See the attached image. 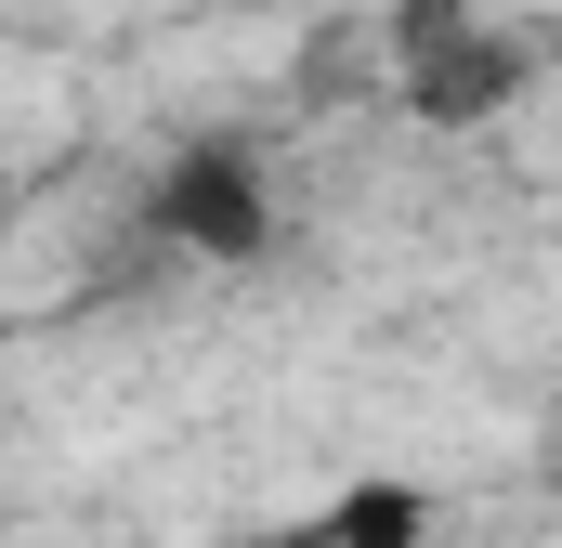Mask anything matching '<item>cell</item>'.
Listing matches in <instances>:
<instances>
[{
  "label": "cell",
  "mask_w": 562,
  "mask_h": 548,
  "mask_svg": "<svg viewBox=\"0 0 562 548\" xmlns=\"http://www.w3.org/2000/svg\"><path fill=\"white\" fill-rule=\"evenodd\" d=\"M144 236L183 249V262H210V274H262L276 262V183H262V157L223 144V132L183 144L157 170V196H144Z\"/></svg>",
  "instance_id": "1"
},
{
  "label": "cell",
  "mask_w": 562,
  "mask_h": 548,
  "mask_svg": "<svg viewBox=\"0 0 562 548\" xmlns=\"http://www.w3.org/2000/svg\"><path fill=\"white\" fill-rule=\"evenodd\" d=\"M393 92H406L419 132H484V118H510V105L537 92V66H524V39H497V26H458V39H431V53H393Z\"/></svg>",
  "instance_id": "2"
},
{
  "label": "cell",
  "mask_w": 562,
  "mask_h": 548,
  "mask_svg": "<svg viewBox=\"0 0 562 548\" xmlns=\"http://www.w3.org/2000/svg\"><path fill=\"white\" fill-rule=\"evenodd\" d=\"M276 548H431V496L419 483H340L314 523H288Z\"/></svg>",
  "instance_id": "3"
},
{
  "label": "cell",
  "mask_w": 562,
  "mask_h": 548,
  "mask_svg": "<svg viewBox=\"0 0 562 548\" xmlns=\"http://www.w3.org/2000/svg\"><path fill=\"white\" fill-rule=\"evenodd\" d=\"M458 26H484V0H393V53H431Z\"/></svg>",
  "instance_id": "4"
}]
</instances>
